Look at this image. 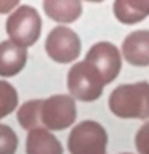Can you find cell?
<instances>
[{
    "label": "cell",
    "mask_w": 149,
    "mask_h": 154,
    "mask_svg": "<svg viewBox=\"0 0 149 154\" xmlns=\"http://www.w3.org/2000/svg\"><path fill=\"white\" fill-rule=\"evenodd\" d=\"M114 14L122 24H136L149 16V0H115Z\"/></svg>",
    "instance_id": "cell-12"
},
{
    "label": "cell",
    "mask_w": 149,
    "mask_h": 154,
    "mask_svg": "<svg viewBox=\"0 0 149 154\" xmlns=\"http://www.w3.org/2000/svg\"><path fill=\"white\" fill-rule=\"evenodd\" d=\"M43 11L56 23H74L82 14L80 0H43Z\"/></svg>",
    "instance_id": "cell-11"
},
{
    "label": "cell",
    "mask_w": 149,
    "mask_h": 154,
    "mask_svg": "<svg viewBox=\"0 0 149 154\" xmlns=\"http://www.w3.org/2000/svg\"><path fill=\"white\" fill-rule=\"evenodd\" d=\"M42 32L40 14L34 7L21 5L7 19V34L10 40L21 47L34 45Z\"/></svg>",
    "instance_id": "cell-3"
},
{
    "label": "cell",
    "mask_w": 149,
    "mask_h": 154,
    "mask_svg": "<svg viewBox=\"0 0 149 154\" xmlns=\"http://www.w3.org/2000/svg\"><path fill=\"white\" fill-rule=\"evenodd\" d=\"M19 0H0V14L10 13L13 8H16Z\"/></svg>",
    "instance_id": "cell-17"
},
{
    "label": "cell",
    "mask_w": 149,
    "mask_h": 154,
    "mask_svg": "<svg viewBox=\"0 0 149 154\" xmlns=\"http://www.w3.org/2000/svg\"><path fill=\"white\" fill-rule=\"evenodd\" d=\"M18 108V91L7 80H0V119Z\"/></svg>",
    "instance_id": "cell-14"
},
{
    "label": "cell",
    "mask_w": 149,
    "mask_h": 154,
    "mask_svg": "<svg viewBox=\"0 0 149 154\" xmlns=\"http://www.w3.org/2000/svg\"><path fill=\"white\" fill-rule=\"evenodd\" d=\"M123 154H130V152H123Z\"/></svg>",
    "instance_id": "cell-19"
},
{
    "label": "cell",
    "mask_w": 149,
    "mask_h": 154,
    "mask_svg": "<svg viewBox=\"0 0 149 154\" xmlns=\"http://www.w3.org/2000/svg\"><path fill=\"white\" fill-rule=\"evenodd\" d=\"M77 109L74 98L69 95H53L47 100H42L38 120L48 130H61L69 128L75 122Z\"/></svg>",
    "instance_id": "cell-5"
},
{
    "label": "cell",
    "mask_w": 149,
    "mask_h": 154,
    "mask_svg": "<svg viewBox=\"0 0 149 154\" xmlns=\"http://www.w3.org/2000/svg\"><path fill=\"white\" fill-rule=\"evenodd\" d=\"M87 2H93V3H99V2H103V0H87Z\"/></svg>",
    "instance_id": "cell-18"
},
{
    "label": "cell",
    "mask_w": 149,
    "mask_h": 154,
    "mask_svg": "<svg viewBox=\"0 0 149 154\" xmlns=\"http://www.w3.org/2000/svg\"><path fill=\"white\" fill-rule=\"evenodd\" d=\"M123 58L132 66H149V31H135L122 43Z\"/></svg>",
    "instance_id": "cell-8"
},
{
    "label": "cell",
    "mask_w": 149,
    "mask_h": 154,
    "mask_svg": "<svg viewBox=\"0 0 149 154\" xmlns=\"http://www.w3.org/2000/svg\"><path fill=\"white\" fill-rule=\"evenodd\" d=\"M85 61L91 63L101 72L106 85L111 84L119 75L120 67H122V60H120V53L117 47L109 42L95 43L87 53Z\"/></svg>",
    "instance_id": "cell-7"
},
{
    "label": "cell",
    "mask_w": 149,
    "mask_h": 154,
    "mask_svg": "<svg viewBox=\"0 0 149 154\" xmlns=\"http://www.w3.org/2000/svg\"><path fill=\"white\" fill-rule=\"evenodd\" d=\"M40 104H42V100H31V101H26L18 109V122L24 130L29 132V130L40 125V120H38Z\"/></svg>",
    "instance_id": "cell-13"
},
{
    "label": "cell",
    "mask_w": 149,
    "mask_h": 154,
    "mask_svg": "<svg viewBox=\"0 0 149 154\" xmlns=\"http://www.w3.org/2000/svg\"><path fill=\"white\" fill-rule=\"evenodd\" d=\"M135 144H136V149L139 154H149V122H146L136 132Z\"/></svg>",
    "instance_id": "cell-16"
},
{
    "label": "cell",
    "mask_w": 149,
    "mask_h": 154,
    "mask_svg": "<svg viewBox=\"0 0 149 154\" xmlns=\"http://www.w3.org/2000/svg\"><path fill=\"white\" fill-rule=\"evenodd\" d=\"M104 80L101 72L88 61L75 63L67 72V90L80 101H95L103 95Z\"/></svg>",
    "instance_id": "cell-2"
},
{
    "label": "cell",
    "mask_w": 149,
    "mask_h": 154,
    "mask_svg": "<svg viewBox=\"0 0 149 154\" xmlns=\"http://www.w3.org/2000/svg\"><path fill=\"white\" fill-rule=\"evenodd\" d=\"M82 50L79 35L69 27H55L51 29L45 40V51L53 61L67 64L77 60Z\"/></svg>",
    "instance_id": "cell-6"
},
{
    "label": "cell",
    "mask_w": 149,
    "mask_h": 154,
    "mask_svg": "<svg viewBox=\"0 0 149 154\" xmlns=\"http://www.w3.org/2000/svg\"><path fill=\"white\" fill-rule=\"evenodd\" d=\"M27 154H62V146L55 135L45 127L29 130L26 138Z\"/></svg>",
    "instance_id": "cell-10"
},
{
    "label": "cell",
    "mask_w": 149,
    "mask_h": 154,
    "mask_svg": "<svg viewBox=\"0 0 149 154\" xmlns=\"http://www.w3.org/2000/svg\"><path fill=\"white\" fill-rule=\"evenodd\" d=\"M109 109L120 119H147L149 82L119 85L109 96Z\"/></svg>",
    "instance_id": "cell-1"
},
{
    "label": "cell",
    "mask_w": 149,
    "mask_h": 154,
    "mask_svg": "<svg viewBox=\"0 0 149 154\" xmlns=\"http://www.w3.org/2000/svg\"><path fill=\"white\" fill-rule=\"evenodd\" d=\"M18 149V137L10 125L0 124V154H14Z\"/></svg>",
    "instance_id": "cell-15"
},
{
    "label": "cell",
    "mask_w": 149,
    "mask_h": 154,
    "mask_svg": "<svg viewBox=\"0 0 149 154\" xmlns=\"http://www.w3.org/2000/svg\"><path fill=\"white\" fill-rule=\"evenodd\" d=\"M27 61L26 47H21L13 40L0 43V77H13L23 71Z\"/></svg>",
    "instance_id": "cell-9"
},
{
    "label": "cell",
    "mask_w": 149,
    "mask_h": 154,
    "mask_svg": "<svg viewBox=\"0 0 149 154\" xmlns=\"http://www.w3.org/2000/svg\"><path fill=\"white\" fill-rule=\"evenodd\" d=\"M108 133L103 125L95 120L77 124L67 138L71 154H106Z\"/></svg>",
    "instance_id": "cell-4"
}]
</instances>
